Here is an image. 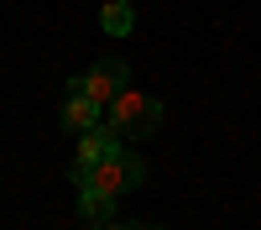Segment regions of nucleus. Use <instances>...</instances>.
<instances>
[{"label": "nucleus", "instance_id": "1", "mask_svg": "<svg viewBox=\"0 0 261 230\" xmlns=\"http://www.w3.org/2000/svg\"><path fill=\"white\" fill-rule=\"evenodd\" d=\"M141 178H146V167H141V157L136 152H125V146L115 141L110 152H105L89 173L79 178V188H99V194H110V199H120V194H130V188H141Z\"/></svg>", "mask_w": 261, "mask_h": 230}, {"label": "nucleus", "instance_id": "2", "mask_svg": "<svg viewBox=\"0 0 261 230\" xmlns=\"http://www.w3.org/2000/svg\"><path fill=\"white\" fill-rule=\"evenodd\" d=\"M105 120H110L115 136H151L162 125V99L141 94V89H120L110 105H105Z\"/></svg>", "mask_w": 261, "mask_h": 230}, {"label": "nucleus", "instance_id": "3", "mask_svg": "<svg viewBox=\"0 0 261 230\" xmlns=\"http://www.w3.org/2000/svg\"><path fill=\"white\" fill-rule=\"evenodd\" d=\"M99 120H105V105H94L89 94H84V73L68 79V89H63V125L84 136V131H94Z\"/></svg>", "mask_w": 261, "mask_h": 230}, {"label": "nucleus", "instance_id": "4", "mask_svg": "<svg viewBox=\"0 0 261 230\" xmlns=\"http://www.w3.org/2000/svg\"><path fill=\"white\" fill-rule=\"evenodd\" d=\"M120 89H130V68L120 58H105V63H94V68L84 73V94H89L94 105H110Z\"/></svg>", "mask_w": 261, "mask_h": 230}, {"label": "nucleus", "instance_id": "5", "mask_svg": "<svg viewBox=\"0 0 261 230\" xmlns=\"http://www.w3.org/2000/svg\"><path fill=\"white\" fill-rule=\"evenodd\" d=\"M110 146H115V131H110V120H99L94 131H84V141H79V157H73V178H84V173H89V167H94L105 152H110Z\"/></svg>", "mask_w": 261, "mask_h": 230}, {"label": "nucleus", "instance_id": "6", "mask_svg": "<svg viewBox=\"0 0 261 230\" xmlns=\"http://www.w3.org/2000/svg\"><path fill=\"white\" fill-rule=\"evenodd\" d=\"M79 209H84V220H89V225H110V220H115V199L99 194V188H79Z\"/></svg>", "mask_w": 261, "mask_h": 230}, {"label": "nucleus", "instance_id": "7", "mask_svg": "<svg viewBox=\"0 0 261 230\" xmlns=\"http://www.w3.org/2000/svg\"><path fill=\"white\" fill-rule=\"evenodd\" d=\"M99 27L110 32V37H130V27H136V16H130V0H105Z\"/></svg>", "mask_w": 261, "mask_h": 230}, {"label": "nucleus", "instance_id": "8", "mask_svg": "<svg viewBox=\"0 0 261 230\" xmlns=\"http://www.w3.org/2000/svg\"><path fill=\"white\" fill-rule=\"evenodd\" d=\"M130 230H157V225H130Z\"/></svg>", "mask_w": 261, "mask_h": 230}, {"label": "nucleus", "instance_id": "9", "mask_svg": "<svg viewBox=\"0 0 261 230\" xmlns=\"http://www.w3.org/2000/svg\"><path fill=\"white\" fill-rule=\"evenodd\" d=\"M89 230H110V225H89Z\"/></svg>", "mask_w": 261, "mask_h": 230}]
</instances>
